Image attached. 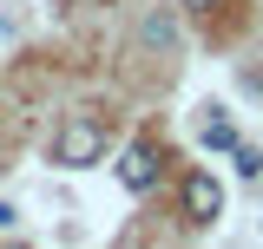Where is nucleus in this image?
Segmentation results:
<instances>
[{
    "instance_id": "nucleus-1",
    "label": "nucleus",
    "mask_w": 263,
    "mask_h": 249,
    "mask_svg": "<svg viewBox=\"0 0 263 249\" xmlns=\"http://www.w3.org/2000/svg\"><path fill=\"white\" fill-rule=\"evenodd\" d=\"M53 157H60L66 171L99 164V157H105V125H99V118H66L60 138H53Z\"/></svg>"
},
{
    "instance_id": "nucleus-2",
    "label": "nucleus",
    "mask_w": 263,
    "mask_h": 249,
    "mask_svg": "<svg viewBox=\"0 0 263 249\" xmlns=\"http://www.w3.org/2000/svg\"><path fill=\"white\" fill-rule=\"evenodd\" d=\"M158 171H164V157H158L152 138H132L125 151H119V184H125L132 197H145V190L158 184Z\"/></svg>"
},
{
    "instance_id": "nucleus-3",
    "label": "nucleus",
    "mask_w": 263,
    "mask_h": 249,
    "mask_svg": "<svg viewBox=\"0 0 263 249\" xmlns=\"http://www.w3.org/2000/svg\"><path fill=\"white\" fill-rule=\"evenodd\" d=\"M178 197H184V217L191 223H217L224 217V184H217L211 171H191V177L178 184Z\"/></svg>"
},
{
    "instance_id": "nucleus-4",
    "label": "nucleus",
    "mask_w": 263,
    "mask_h": 249,
    "mask_svg": "<svg viewBox=\"0 0 263 249\" xmlns=\"http://www.w3.org/2000/svg\"><path fill=\"white\" fill-rule=\"evenodd\" d=\"M204 144H217V151H237V131H230V125H217V118H211V125H204Z\"/></svg>"
},
{
    "instance_id": "nucleus-5",
    "label": "nucleus",
    "mask_w": 263,
    "mask_h": 249,
    "mask_svg": "<svg viewBox=\"0 0 263 249\" xmlns=\"http://www.w3.org/2000/svg\"><path fill=\"white\" fill-rule=\"evenodd\" d=\"M145 39H152V46H171L178 33H171V20H164V13H152V20H145Z\"/></svg>"
},
{
    "instance_id": "nucleus-6",
    "label": "nucleus",
    "mask_w": 263,
    "mask_h": 249,
    "mask_svg": "<svg viewBox=\"0 0 263 249\" xmlns=\"http://www.w3.org/2000/svg\"><path fill=\"white\" fill-rule=\"evenodd\" d=\"M230 157H237V171H243V177H257V171H263V157L250 151V144H237V151H230Z\"/></svg>"
},
{
    "instance_id": "nucleus-7",
    "label": "nucleus",
    "mask_w": 263,
    "mask_h": 249,
    "mask_svg": "<svg viewBox=\"0 0 263 249\" xmlns=\"http://www.w3.org/2000/svg\"><path fill=\"white\" fill-rule=\"evenodd\" d=\"M13 223H20V210H13V203H0V230H13Z\"/></svg>"
},
{
    "instance_id": "nucleus-8",
    "label": "nucleus",
    "mask_w": 263,
    "mask_h": 249,
    "mask_svg": "<svg viewBox=\"0 0 263 249\" xmlns=\"http://www.w3.org/2000/svg\"><path fill=\"white\" fill-rule=\"evenodd\" d=\"M184 7H211V0H184Z\"/></svg>"
}]
</instances>
